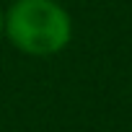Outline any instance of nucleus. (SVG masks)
<instances>
[{"label": "nucleus", "mask_w": 132, "mask_h": 132, "mask_svg": "<svg viewBox=\"0 0 132 132\" xmlns=\"http://www.w3.org/2000/svg\"><path fill=\"white\" fill-rule=\"evenodd\" d=\"M5 36V11H0V39Z\"/></svg>", "instance_id": "2"}, {"label": "nucleus", "mask_w": 132, "mask_h": 132, "mask_svg": "<svg viewBox=\"0 0 132 132\" xmlns=\"http://www.w3.org/2000/svg\"><path fill=\"white\" fill-rule=\"evenodd\" d=\"M5 36L29 57H54L73 42V18L57 0H13L5 11Z\"/></svg>", "instance_id": "1"}]
</instances>
